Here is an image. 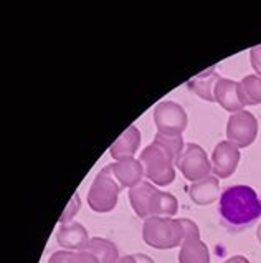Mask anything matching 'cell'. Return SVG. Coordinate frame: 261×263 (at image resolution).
<instances>
[{"mask_svg": "<svg viewBox=\"0 0 261 263\" xmlns=\"http://www.w3.org/2000/svg\"><path fill=\"white\" fill-rule=\"evenodd\" d=\"M218 78L220 77L217 74V71H215V66H210V68L197 74V77L190 78L187 81V88L192 93H195L197 96L202 98V100L212 103V101H215L213 89H215V85H217Z\"/></svg>", "mask_w": 261, "mask_h": 263, "instance_id": "15", "label": "cell"}, {"mask_svg": "<svg viewBox=\"0 0 261 263\" xmlns=\"http://www.w3.org/2000/svg\"><path fill=\"white\" fill-rule=\"evenodd\" d=\"M258 136V119L247 109L233 112L227 123V138L230 142L242 149L248 147L255 142Z\"/></svg>", "mask_w": 261, "mask_h": 263, "instance_id": "7", "label": "cell"}, {"mask_svg": "<svg viewBox=\"0 0 261 263\" xmlns=\"http://www.w3.org/2000/svg\"><path fill=\"white\" fill-rule=\"evenodd\" d=\"M109 166L117 184L121 185V189H132V187L143 182V177L146 176L143 164L136 157L116 161L114 164H109Z\"/></svg>", "mask_w": 261, "mask_h": 263, "instance_id": "10", "label": "cell"}, {"mask_svg": "<svg viewBox=\"0 0 261 263\" xmlns=\"http://www.w3.org/2000/svg\"><path fill=\"white\" fill-rule=\"evenodd\" d=\"M121 185L113 176L111 166L103 167L98 174H96L91 187L88 192V205L91 207L93 212L106 214L114 210L117 205L119 192H121Z\"/></svg>", "mask_w": 261, "mask_h": 263, "instance_id": "4", "label": "cell"}, {"mask_svg": "<svg viewBox=\"0 0 261 263\" xmlns=\"http://www.w3.org/2000/svg\"><path fill=\"white\" fill-rule=\"evenodd\" d=\"M154 142H157V144H160L164 149H167V151L170 153V156L174 157L175 166H177V162H178V159H180V156L185 149L184 138L182 136H166V134L157 133L154 138Z\"/></svg>", "mask_w": 261, "mask_h": 263, "instance_id": "20", "label": "cell"}, {"mask_svg": "<svg viewBox=\"0 0 261 263\" xmlns=\"http://www.w3.org/2000/svg\"><path fill=\"white\" fill-rule=\"evenodd\" d=\"M218 214L228 230L240 232L250 229L261 217V200L250 185H230L220 194Z\"/></svg>", "mask_w": 261, "mask_h": 263, "instance_id": "1", "label": "cell"}, {"mask_svg": "<svg viewBox=\"0 0 261 263\" xmlns=\"http://www.w3.org/2000/svg\"><path fill=\"white\" fill-rule=\"evenodd\" d=\"M177 167L180 169L182 176L187 180L197 182V180L210 176L212 162L208 161V156L202 146L195 144V142H189V144H185L184 153L177 162Z\"/></svg>", "mask_w": 261, "mask_h": 263, "instance_id": "6", "label": "cell"}, {"mask_svg": "<svg viewBox=\"0 0 261 263\" xmlns=\"http://www.w3.org/2000/svg\"><path fill=\"white\" fill-rule=\"evenodd\" d=\"M85 250L93 253L99 263H117L119 261V250L114 242L103 237H93L89 238Z\"/></svg>", "mask_w": 261, "mask_h": 263, "instance_id": "17", "label": "cell"}, {"mask_svg": "<svg viewBox=\"0 0 261 263\" xmlns=\"http://www.w3.org/2000/svg\"><path fill=\"white\" fill-rule=\"evenodd\" d=\"M256 238H258V242L261 243V223H259V227L256 230Z\"/></svg>", "mask_w": 261, "mask_h": 263, "instance_id": "27", "label": "cell"}, {"mask_svg": "<svg viewBox=\"0 0 261 263\" xmlns=\"http://www.w3.org/2000/svg\"><path fill=\"white\" fill-rule=\"evenodd\" d=\"M250 62L256 74H261V45H256L250 50Z\"/></svg>", "mask_w": 261, "mask_h": 263, "instance_id": "25", "label": "cell"}, {"mask_svg": "<svg viewBox=\"0 0 261 263\" xmlns=\"http://www.w3.org/2000/svg\"><path fill=\"white\" fill-rule=\"evenodd\" d=\"M143 164L146 177L155 185H169L175 179V161L167 149L157 142L149 144L139 157Z\"/></svg>", "mask_w": 261, "mask_h": 263, "instance_id": "3", "label": "cell"}, {"mask_svg": "<svg viewBox=\"0 0 261 263\" xmlns=\"http://www.w3.org/2000/svg\"><path fill=\"white\" fill-rule=\"evenodd\" d=\"M180 220V227H182V234H184V240L185 238H195L200 237V229L198 225L190 220V219H178Z\"/></svg>", "mask_w": 261, "mask_h": 263, "instance_id": "23", "label": "cell"}, {"mask_svg": "<svg viewBox=\"0 0 261 263\" xmlns=\"http://www.w3.org/2000/svg\"><path fill=\"white\" fill-rule=\"evenodd\" d=\"M189 195L192 202H195L197 205H210L215 200L220 199V184H218V177L215 176H208L197 180V182H192Z\"/></svg>", "mask_w": 261, "mask_h": 263, "instance_id": "13", "label": "cell"}, {"mask_svg": "<svg viewBox=\"0 0 261 263\" xmlns=\"http://www.w3.org/2000/svg\"><path fill=\"white\" fill-rule=\"evenodd\" d=\"M157 131L166 136H182L187 127V112L175 101H160L154 109Z\"/></svg>", "mask_w": 261, "mask_h": 263, "instance_id": "5", "label": "cell"}, {"mask_svg": "<svg viewBox=\"0 0 261 263\" xmlns=\"http://www.w3.org/2000/svg\"><path fill=\"white\" fill-rule=\"evenodd\" d=\"M240 162V149L233 142L220 141L212 154V172L215 177L227 179L233 174Z\"/></svg>", "mask_w": 261, "mask_h": 263, "instance_id": "8", "label": "cell"}, {"mask_svg": "<svg viewBox=\"0 0 261 263\" xmlns=\"http://www.w3.org/2000/svg\"><path fill=\"white\" fill-rule=\"evenodd\" d=\"M79 207H81V199L78 192H74V195L71 197L70 204L66 205L65 212L59 217V223H68V222H73V219L76 217V214L79 212Z\"/></svg>", "mask_w": 261, "mask_h": 263, "instance_id": "22", "label": "cell"}, {"mask_svg": "<svg viewBox=\"0 0 261 263\" xmlns=\"http://www.w3.org/2000/svg\"><path fill=\"white\" fill-rule=\"evenodd\" d=\"M177 209H178V202L174 195L159 191L157 200H155V217H170L172 219L177 214Z\"/></svg>", "mask_w": 261, "mask_h": 263, "instance_id": "21", "label": "cell"}, {"mask_svg": "<svg viewBox=\"0 0 261 263\" xmlns=\"http://www.w3.org/2000/svg\"><path fill=\"white\" fill-rule=\"evenodd\" d=\"M117 263H155V261L146 253H134V255H126V257L119 258Z\"/></svg>", "mask_w": 261, "mask_h": 263, "instance_id": "24", "label": "cell"}, {"mask_svg": "<svg viewBox=\"0 0 261 263\" xmlns=\"http://www.w3.org/2000/svg\"><path fill=\"white\" fill-rule=\"evenodd\" d=\"M159 189L152 182L143 180L136 187L129 189V202L132 205L134 214L139 219H151L155 217V200H157Z\"/></svg>", "mask_w": 261, "mask_h": 263, "instance_id": "9", "label": "cell"}, {"mask_svg": "<svg viewBox=\"0 0 261 263\" xmlns=\"http://www.w3.org/2000/svg\"><path fill=\"white\" fill-rule=\"evenodd\" d=\"M144 242L157 250H170L180 247L184 242V234L180 220L170 217H151L146 219L143 225Z\"/></svg>", "mask_w": 261, "mask_h": 263, "instance_id": "2", "label": "cell"}, {"mask_svg": "<svg viewBox=\"0 0 261 263\" xmlns=\"http://www.w3.org/2000/svg\"><path fill=\"white\" fill-rule=\"evenodd\" d=\"M215 101H217L223 109L233 112H238L245 108V104L240 98V85L238 81H232L227 78H218L217 85L213 89Z\"/></svg>", "mask_w": 261, "mask_h": 263, "instance_id": "11", "label": "cell"}, {"mask_svg": "<svg viewBox=\"0 0 261 263\" xmlns=\"http://www.w3.org/2000/svg\"><path fill=\"white\" fill-rule=\"evenodd\" d=\"M223 263H250V260L247 257H243V255H235V257H230Z\"/></svg>", "mask_w": 261, "mask_h": 263, "instance_id": "26", "label": "cell"}, {"mask_svg": "<svg viewBox=\"0 0 261 263\" xmlns=\"http://www.w3.org/2000/svg\"><path fill=\"white\" fill-rule=\"evenodd\" d=\"M140 144V131L136 126H129L109 147V154L116 161H123L136 154Z\"/></svg>", "mask_w": 261, "mask_h": 263, "instance_id": "14", "label": "cell"}, {"mask_svg": "<svg viewBox=\"0 0 261 263\" xmlns=\"http://www.w3.org/2000/svg\"><path fill=\"white\" fill-rule=\"evenodd\" d=\"M240 85V98L245 106H253V104H261V74H247Z\"/></svg>", "mask_w": 261, "mask_h": 263, "instance_id": "18", "label": "cell"}, {"mask_svg": "<svg viewBox=\"0 0 261 263\" xmlns=\"http://www.w3.org/2000/svg\"><path fill=\"white\" fill-rule=\"evenodd\" d=\"M58 245L62 247L63 250H85V247L89 242V235L88 230L78 222H68V223H62L58 229L56 234Z\"/></svg>", "mask_w": 261, "mask_h": 263, "instance_id": "12", "label": "cell"}, {"mask_svg": "<svg viewBox=\"0 0 261 263\" xmlns=\"http://www.w3.org/2000/svg\"><path fill=\"white\" fill-rule=\"evenodd\" d=\"M178 263H210V252L202 238H185L178 252Z\"/></svg>", "mask_w": 261, "mask_h": 263, "instance_id": "16", "label": "cell"}, {"mask_svg": "<svg viewBox=\"0 0 261 263\" xmlns=\"http://www.w3.org/2000/svg\"><path fill=\"white\" fill-rule=\"evenodd\" d=\"M48 263H99L93 253L86 250H58L51 253Z\"/></svg>", "mask_w": 261, "mask_h": 263, "instance_id": "19", "label": "cell"}]
</instances>
